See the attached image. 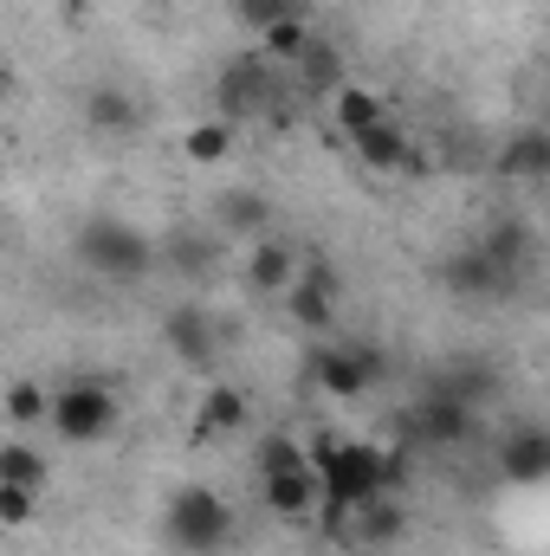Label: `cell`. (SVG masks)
I'll return each instance as SVG.
<instances>
[{
    "instance_id": "2e32d148",
    "label": "cell",
    "mask_w": 550,
    "mask_h": 556,
    "mask_svg": "<svg viewBox=\"0 0 550 556\" xmlns=\"http://www.w3.org/2000/svg\"><path fill=\"white\" fill-rule=\"evenodd\" d=\"M311 39H317V33H311V20H304V7L291 0V7L278 13L273 26L260 33V59H266V65H278V72H291V59H298V52H304Z\"/></svg>"
},
{
    "instance_id": "ba28073f",
    "label": "cell",
    "mask_w": 550,
    "mask_h": 556,
    "mask_svg": "<svg viewBox=\"0 0 550 556\" xmlns=\"http://www.w3.org/2000/svg\"><path fill=\"white\" fill-rule=\"evenodd\" d=\"M466 433H473V408H466V395H453V389L421 395V408L402 415V446H460Z\"/></svg>"
},
{
    "instance_id": "9a60e30c",
    "label": "cell",
    "mask_w": 550,
    "mask_h": 556,
    "mask_svg": "<svg viewBox=\"0 0 550 556\" xmlns=\"http://www.w3.org/2000/svg\"><path fill=\"white\" fill-rule=\"evenodd\" d=\"M260 498H266L273 518L298 525V518L317 511V472H311V466H298V472H273V479H260Z\"/></svg>"
},
{
    "instance_id": "4fadbf2b",
    "label": "cell",
    "mask_w": 550,
    "mask_h": 556,
    "mask_svg": "<svg viewBox=\"0 0 550 556\" xmlns=\"http://www.w3.org/2000/svg\"><path fill=\"white\" fill-rule=\"evenodd\" d=\"M440 285H447L453 298H499V291H512L518 278H505L479 247H473V253H453V260L440 266Z\"/></svg>"
},
{
    "instance_id": "9c48e42d",
    "label": "cell",
    "mask_w": 550,
    "mask_h": 556,
    "mask_svg": "<svg viewBox=\"0 0 550 556\" xmlns=\"http://www.w3.org/2000/svg\"><path fill=\"white\" fill-rule=\"evenodd\" d=\"M499 479L505 485H545L550 479V433L545 427H518L499 440Z\"/></svg>"
},
{
    "instance_id": "30bf717a",
    "label": "cell",
    "mask_w": 550,
    "mask_h": 556,
    "mask_svg": "<svg viewBox=\"0 0 550 556\" xmlns=\"http://www.w3.org/2000/svg\"><path fill=\"white\" fill-rule=\"evenodd\" d=\"M350 149H357V162H363V168H376V175L421 168V155H414V142H409V124H396V117H383V124L357 130V137H350Z\"/></svg>"
},
{
    "instance_id": "5bb4252c",
    "label": "cell",
    "mask_w": 550,
    "mask_h": 556,
    "mask_svg": "<svg viewBox=\"0 0 550 556\" xmlns=\"http://www.w3.org/2000/svg\"><path fill=\"white\" fill-rule=\"evenodd\" d=\"M298 247L291 240H278V233H260V247H253V260H247V285L260 291V298H278L291 278H298Z\"/></svg>"
},
{
    "instance_id": "cb8c5ba5",
    "label": "cell",
    "mask_w": 550,
    "mask_h": 556,
    "mask_svg": "<svg viewBox=\"0 0 550 556\" xmlns=\"http://www.w3.org/2000/svg\"><path fill=\"white\" fill-rule=\"evenodd\" d=\"M0 485H33V492H46V453H33L26 440H0Z\"/></svg>"
},
{
    "instance_id": "f546056e",
    "label": "cell",
    "mask_w": 550,
    "mask_h": 556,
    "mask_svg": "<svg viewBox=\"0 0 550 556\" xmlns=\"http://www.w3.org/2000/svg\"><path fill=\"white\" fill-rule=\"evenodd\" d=\"M7 85H13V72H7V65H0V98H7Z\"/></svg>"
},
{
    "instance_id": "83f0119b",
    "label": "cell",
    "mask_w": 550,
    "mask_h": 556,
    "mask_svg": "<svg viewBox=\"0 0 550 556\" xmlns=\"http://www.w3.org/2000/svg\"><path fill=\"white\" fill-rule=\"evenodd\" d=\"M33 511H39V492L33 485H0V525L13 531V525H33Z\"/></svg>"
},
{
    "instance_id": "603a6c76",
    "label": "cell",
    "mask_w": 550,
    "mask_h": 556,
    "mask_svg": "<svg viewBox=\"0 0 550 556\" xmlns=\"http://www.w3.org/2000/svg\"><path fill=\"white\" fill-rule=\"evenodd\" d=\"M7 420L26 433V427H46V415H52V389L46 382H33V376H20V382H7Z\"/></svg>"
},
{
    "instance_id": "7c38bea8",
    "label": "cell",
    "mask_w": 550,
    "mask_h": 556,
    "mask_svg": "<svg viewBox=\"0 0 550 556\" xmlns=\"http://www.w3.org/2000/svg\"><path fill=\"white\" fill-rule=\"evenodd\" d=\"M142 124V104L130 98V91H117V85H98V91H85V130L104 142L117 137H137Z\"/></svg>"
},
{
    "instance_id": "ac0fdd59",
    "label": "cell",
    "mask_w": 550,
    "mask_h": 556,
    "mask_svg": "<svg viewBox=\"0 0 550 556\" xmlns=\"http://www.w3.org/2000/svg\"><path fill=\"white\" fill-rule=\"evenodd\" d=\"M350 531H357L363 544H396V538L409 531V511H402V498H396V492H376L370 505H357V511H350Z\"/></svg>"
},
{
    "instance_id": "3957f363",
    "label": "cell",
    "mask_w": 550,
    "mask_h": 556,
    "mask_svg": "<svg viewBox=\"0 0 550 556\" xmlns=\"http://www.w3.org/2000/svg\"><path fill=\"white\" fill-rule=\"evenodd\" d=\"M117 389L111 382H98V376H72L65 389H52V415L46 427L59 433V440H72V446H91V440H111L117 433Z\"/></svg>"
},
{
    "instance_id": "e0dca14e",
    "label": "cell",
    "mask_w": 550,
    "mask_h": 556,
    "mask_svg": "<svg viewBox=\"0 0 550 556\" xmlns=\"http://www.w3.org/2000/svg\"><path fill=\"white\" fill-rule=\"evenodd\" d=\"M168 350L182 356V363H195V369H208V356H214V324H208V311H195V304H182V311H168Z\"/></svg>"
},
{
    "instance_id": "7a4b0ae2",
    "label": "cell",
    "mask_w": 550,
    "mask_h": 556,
    "mask_svg": "<svg viewBox=\"0 0 550 556\" xmlns=\"http://www.w3.org/2000/svg\"><path fill=\"white\" fill-rule=\"evenodd\" d=\"M162 531H168V544L188 556H214L234 544V505L214 492V485H182L175 498H168V518H162Z\"/></svg>"
},
{
    "instance_id": "f1b7e54d",
    "label": "cell",
    "mask_w": 550,
    "mask_h": 556,
    "mask_svg": "<svg viewBox=\"0 0 550 556\" xmlns=\"http://www.w3.org/2000/svg\"><path fill=\"white\" fill-rule=\"evenodd\" d=\"M285 7H291V0H234V20H240V26H253V33H266Z\"/></svg>"
},
{
    "instance_id": "7402d4cb",
    "label": "cell",
    "mask_w": 550,
    "mask_h": 556,
    "mask_svg": "<svg viewBox=\"0 0 550 556\" xmlns=\"http://www.w3.org/2000/svg\"><path fill=\"white\" fill-rule=\"evenodd\" d=\"M330 117H337V130H343V137H357V130L383 124V117H389V104H383L376 91H363V85H337V91H330Z\"/></svg>"
},
{
    "instance_id": "8fae6325",
    "label": "cell",
    "mask_w": 550,
    "mask_h": 556,
    "mask_svg": "<svg viewBox=\"0 0 550 556\" xmlns=\"http://www.w3.org/2000/svg\"><path fill=\"white\" fill-rule=\"evenodd\" d=\"M247 420H253V408H247V395L234 389V382H214L208 395H201V408H195V440L201 446H214V440H227V433H247Z\"/></svg>"
},
{
    "instance_id": "4316f807",
    "label": "cell",
    "mask_w": 550,
    "mask_h": 556,
    "mask_svg": "<svg viewBox=\"0 0 550 556\" xmlns=\"http://www.w3.org/2000/svg\"><path fill=\"white\" fill-rule=\"evenodd\" d=\"M221 220L240 227V233H266V227H273V207H266L260 194H227V201H221Z\"/></svg>"
},
{
    "instance_id": "44dd1931",
    "label": "cell",
    "mask_w": 550,
    "mask_h": 556,
    "mask_svg": "<svg viewBox=\"0 0 550 556\" xmlns=\"http://www.w3.org/2000/svg\"><path fill=\"white\" fill-rule=\"evenodd\" d=\"M479 253H486L505 278H518L532 266V227H525V220H492V233L479 240Z\"/></svg>"
},
{
    "instance_id": "277c9868",
    "label": "cell",
    "mask_w": 550,
    "mask_h": 556,
    "mask_svg": "<svg viewBox=\"0 0 550 556\" xmlns=\"http://www.w3.org/2000/svg\"><path fill=\"white\" fill-rule=\"evenodd\" d=\"M78 260H85V273L104 278V285H137L155 266L149 240H142L130 220H85L78 227Z\"/></svg>"
},
{
    "instance_id": "8992f818",
    "label": "cell",
    "mask_w": 550,
    "mask_h": 556,
    "mask_svg": "<svg viewBox=\"0 0 550 556\" xmlns=\"http://www.w3.org/2000/svg\"><path fill=\"white\" fill-rule=\"evenodd\" d=\"M278 298H285L291 324H298V330H311V337L337 330V317H343V278L330 273L324 260H298V278H291Z\"/></svg>"
},
{
    "instance_id": "5b68a950",
    "label": "cell",
    "mask_w": 550,
    "mask_h": 556,
    "mask_svg": "<svg viewBox=\"0 0 550 556\" xmlns=\"http://www.w3.org/2000/svg\"><path fill=\"white\" fill-rule=\"evenodd\" d=\"M214 104H221V124H253V117H285L278 111V65H266L260 52L247 59H227L221 78H214Z\"/></svg>"
},
{
    "instance_id": "484cf974",
    "label": "cell",
    "mask_w": 550,
    "mask_h": 556,
    "mask_svg": "<svg viewBox=\"0 0 550 556\" xmlns=\"http://www.w3.org/2000/svg\"><path fill=\"white\" fill-rule=\"evenodd\" d=\"M253 466H260V479H273V472H298V466H311V459H304V440H298V433H260Z\"/></svg>"
},
{
    "instance_id": "d4e9b609",
    "label": "cell",
    "mask_w": 550,
    "mask_h": 556,
    "mask_svg": "<svg viewBox=\"0 0 550 556\" xmlns=\"http://www.w3.org/2000/svg\"><path fill=\"white\" fill-rule=\"evenodd\" d=\"M188 162H201V168H214V162H227L234 155V124H221V117H208V124H188Z\"/></svg>"
},
{
    "instance_id": "6da1fadb",
    "label": "cell",
    "mask_w": 550,
    "mask_h": 556,
    "mask_svg": "<svg viewBox=\"0 0 550 556\" xmlns=\"http://www.w3.org/2000/svg\"><path fill=\"white\" fill-rule=\"evenodd\" d=\"M304 459L317 472V498L324 505L357 511V505H370L383 492V446H370V440H337L330 427H317L304 440Z\"/></svg>"
},
{
    "instance_id": "52a82bcc",
    "label": "cell",
    "mask_w": 550,
    "mask_h": 556,
    "mask_svg": "<svg viewBox=\"0 0 550 556\" xmlns=\"http://www.w3.org/2000/svg\"><path fill=\"white\" fill-rule=\"evenodd\" d=\"M311 382H317L330 402H357V395H370V389L383 382V356H376L370 343H324V350L311 356Z\"/></svg>"
},
{
    "instance_id": "d6986e66",
    "label": "cell",
    "mask_w": 550,
    "mask_h": 556,
    "mask_svg": "<svg viewBox=\"0 0 550 556\" xmlns=\"http://www.w3.org/2000/svg\"><path fill=\"white\" fill-rule=\"evenodd\" d=\"M499 175L505 181H545L550 175V137L545 130H518V137L499 149Z\"/></svg>"
},
{
    "instance_id": "ffe728a7",
    "label": "cell",
    "mask_w": 550,
    "mask_h": 556,
    "mask_svg": "<svg viewBox=\"0 0 550 556\" xmlns=\"http://www.w3.org/2000/svg\"><path fill=\"white\" fill-rule=\"evenodd\" d=\"M291 78H298L304 91H324V98H330L337 85H350V78H343V52H337L330 39H311V46L291 59Z\"/></svg>"
}]
</instances>
